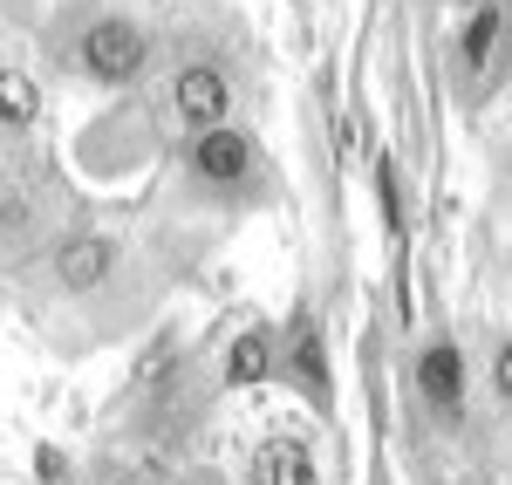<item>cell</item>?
Listing matches in <instances>:
<instances>
[{
    "label": "cell",
    "mask_w": 512,
    "mask_h": 485,
    "mask_svg": "<svg viewBox=\"0 0 512 485\" xmlns=\"http://www.w3.org/2000/svg\"><path fill=\"white\" fill-rule=\"evenodd\" d=\"M492 390H499V404L512 410V335L499 342V356H492Z\"/></svg>",
    "instance_id": "4fadbf2b"
},
{
    "label": "cell",
    "mask_w": 512,
    "mask_h": 485,
    "mask_svg": "<svg viewBox=\"0 0 512 485\" xmlns=\"http://www.w3.org/2000/svg\"><path fill=\"white\" fill-rule=\"evenodd\" d=\"M151 62V35L123 14H96L76 35V76H89L96 89H130Z\"/></svg>",
    "instance_id": "6da1fadb"
},
{
    "label": "cell",
    "mask_w": 512,
    "mask_h": 485,
    "mask_svg": "<svg viewBox=\"0 0 512 485\" xmlns=\"http://www.w3.org/2000/svg\"><path fill=\"white\" fill-rule=\"evenodd\" d=\"M499 35H506V7H499V0H485L472 21H465V35H458V62H465V69H485V62H492V48H499Z\"/></svg>",
    "instance_id": "30bf717a"
},
{
    "label": "cell",
    "mask_w": 512,
    "mask_h": 485,
    "mask_svg": "<svg viewBox=\"0 0 512 485\" xmlns=\"http://www.w3.org/2000/svg\"><path fill=\"white\" fill-rule=\"evenodd\" d=\"M253 485H321L315 472V451L301 445V438H267V445L253 451Z\"/></svg>",
    "instance_id": "52a82bcc"
},
{
    "label": "cell",
    "mask_w": 512,
    "mask_h": 485,
    "mask_svg": "<svg viewBox=\"0 0 512 485\" xmlns=\"http://www.w3.org/2000/svg\"><path fill=\"white\" fill-rule=\"evenodd\" d=\"M185 164H192V178H205V185H239V178L253 171V137H246L239 123L192 130V151H185Z\"/></svg>",
    "instance_id": "277c9868"
},
{
    "label": "cell",
    "mask_w": 512,
    "mask_h": 485,
    "mask_svg": "<svg viewBox=\"0 0 512 485\" xmlns=\"http://www.w3.org/2000/svg\"><path fill=\"white\" fill-rule=\"evenodd\" d=\"M506 82H512V55H506Z\"/></svg>",
    "instance_id": "9a60e30c"
},
{
    "label": "cell",
    "mask_w": 512,
    "mask_h": 485,
    "mask_svg": "<svg viewBox=\"0 0 512 485\" xmlns=\"http://www.w3.org/2000/svg\"><path fill=\"white\" fill-rule=\"evenodd\" d=\"M376 192H383V219H390V233H403V192H396V158L376 164Z\"/></svg>",
    "instance_id": "7c38bea8"
},
{
    "label": "cell",
    "mask_w": 512,
    "mask_h": 485,
    "mask_svg": "<svg viewBox=\"0 0 512 485\" xmlns=\"http://www.w3.org/2000/svg\"><path fill=\"white\" fill-rule=\"evenodd\" d=\"M274 376V342L253 328V335H233V349H226V383L233 390H253V383H267Z\"/></svg>",
    "instance_id": "9c48e42d"
},
{
    "label": "cell",
    "mask_w": 512,
    "mask_h": 485,
    "mask_svg": "<svg viewBox=\"0 0 512 485\" xmlns=\"http://www.w3.org/2000/svg\"><path fill=\"white\" fill-rule=\"evenodd\" d=\"M171 110L185 130H212V123H233V82L219 62H185L171 76Z\"/></svg>",
    "instance_id": "3957f363"
},
{
    "label": "cell",
    "mask_w": 512,
    "mask_h": 485,
    "mask_svg": "<svg viewBox=\"0 0 512 485\" xmlns=\"http://www.w3.org/2000/svg\"><path fill=\"white\" fill-rule=\"evenodd\" d=\"M287 376L301 383V397L315 410H328L335 404V383H328V349H321V328H315V315H294V328H287Z\"/></svg>",
    "instance_id": "5b68a950"
},
{
    "label": "cell",
    "mask_w": 512,
    "mask_h": 485,
    "mask_svg": "<svg viewBox=\"0 0 512 485\" xmlns=\"http://www.w3.org/2000/svg\"><path fill=\"white\" fill-rule=\"evenodd\" d=\"M410 383H417V397L444 417V424H458L465 417V390H472V369H465V349L451 342V335H437L417 349V369H410Z\"/></svg>",
    "instance_id": "7a4b0ae2"
},
{
    "label": "cell",
    "mask_w": 512,
    "mask_h": 485,
    "mask_svg": "<svg viewBox=\"0 0 512 485\" xmlns=\"http://www.w3.org/2000/svg\"><path fill=\"white\" fill-rule=\"evenodd\" d=\"M103 485H151V479H144V472H110Z\"/></svg>",
    "instance_id": "5bb4252c"
},
{
    "label": "cell",
    "mask_w": 512,
    "mask_h": 485,
    "mask_svg": "<svg viewBox=\"0 0 512 485\" xmlns=\"http://www.w3.org/2000/svg\"><path fill=\"white\" fill-rule=\"evenodd\" d=\"M41 123V82L14 62H0V130L7 137H28Z\"/></svg>",
    "instance_id": "ba28073f"
},
{
    "label": "cell",
    "mask_w": 512,
    "mask_h": 485,
    "mask_svg": "<svg viewBox=\"0 0 512 485\" xmlns=\"http://www.w3.org/2000/svg\"><path fill=\"white\" fill-rule=\"evenodd\" d=\"M117 274V240H103V233H69V240L55 246V281L69 287V294H89V287H103Z\"/></svg>",
    "instance_id": "8992f818"
},
{
    "label": "cell",
    "mask_w": 512,
    "mask_h": 485,
    "mask_svg": "<svg viewBox=\"0 0 512 485\" xmlns=\"http://www.w3.org/2000/svg\"><path fill=\"white\" fill-rule=\"evenodd\" d=\"M28 226H35V199L14 192V185H0V240L7 233H28Z\"/></svg>",
    "instance_id": "8fae6325"
}]
</instances>
